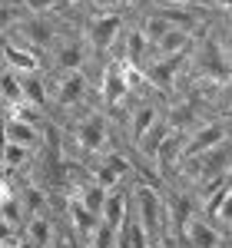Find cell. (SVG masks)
<instances>
[{
    "mask_svg": "<svg viewBox=\"0 0 232 248\" xmlns=\"http://www.w3.org/2000/svg\"><path fill=\"white\" fill-rule=\"evenodd\" d=\"M133 218L139 222V229L146 235L149 248L159 245V238L166 235V205L156 186H136L133 189Z\"/></svg>",
    "mask_w": 232,
    "mask_h": 248,
    "instance_id": "6da1fadb",
    "label": "cell"
},
{
    "mask_svg": "<svg viewBox=\"0 0 232 248\" xmlns=\"http://www.w3.org/2000/svg\"><path fill=\"white\" fill-rule=\"evenodd\" d=\"M222 142H229V123H226V119H209V123H206V126H199L196 133H186V142H182L179 162H186V159H193V155L209 153V149L222 146Z\"/></svg>",
    "mask_w": 232,
    "mask_h": 248,
    "instance_id": "7a4b0ae2",
    "label": "cell"
},
{
    "mask_svg": "<svg viewBox=\"0 0 232 248\" xmlns=\"http://www.w3.org/2000/svg\"><path fill=\"white\" fill-rule=\"evenodd\" d=\"M73 142H77L83 153H103V146L110 142V126H106V116L93 109L90 116H80L73 123Z\"/></svg>",
    "mask_w": 232,
    "mask_h": 248,
    "instance_id": "3957f363",
    "label": "cell"
},
{
    "mask_svg": "<svg viewBox=\"0 0 232 248\" xmlns=\"http://www.w3.org/2000/svg\"><path fill=\"white\" fill-rule=\"evenodd\" d=\"M186 166V175L196 179V182H206V179H215V175H226L229 169V142H222V146H215L209 153L202 155H193V159H186V162H179V169Z\"/></svg>",
    "mask_w": 232,
    "mask_h": 248,
    "instance_id": "277c9868",
    "label": "cell"
},
{
    "mask_svg": "<svg viewBox=\"0 0 232 248\" xmlns=\"http://www.w3.org/2000/svg\"><path fill=\"white\" fill-rule=\"evenodd\" d=\"M119 30H123V17L119 14H106V17H90L86 20V27H83V43H86V50H110L113 46V40L119 37Z\"/></svg>",
    "mask_w": 232,
    "mask_h": 248,
    "instance_id": "5b68a950",
    "label": "cell"
},
{
    "mask_svg": "<svg viewBox=\"0 0 232 248\" xmlns=\"http://www.w3.org/2000/svg\"><path fill=\"white\" fill-rule=\"evenodd\" d=\"M130 169H133V166H130V159H126L123 153H106L97 162V169L90 172V182L99 186L103 192H113V189H119V186L126 182Z\"/></svg>",
    "mask_w": 232,
    "mask_h": 248,
    "instance_id": "8992f818",
    "label": "cell"
},
{
    "mask_svg": "<svg viewBox=\"0 0 232 248\" xmlns=\"http://www.w3.org/2000/svg\"><path fill=\"white\" fill-rule=\"evenodd\" d=\"M86 90H90V79L83 70H73V73H60L57 86H53V103L60 109H77L80 103L86 99Z\"/></svg>",
    "mask_w": 232,
    "mask_h": 248,
    "instance_id": "52a82bcc",
    "label": "cell"
},
{
    "mask_svg": "<svg viewBox=\"0 0 232 248\" xmlns=\"http://www.w3.org/2000/svg\"><path fill=\"white\" fill-rule=\"evenodd\" d=\"M10 33H20L17 43H23V46L33 50V53H40V50H47V46L53 43V23L47 17H30V20H20Z\"/></svg>",
    "mask_w": 232,
    "mask_h": 248,
    "instance_id": "ba28073f",
    "label": "cell"
},
{
    "mask_svg": "<svg viewBox=\"0 0 232 248\" xmlns=\"http://www.w3.org/2000/svg\"><path fill=\"white\" fill-rule=\"evenodd\" d=\"M0 53H3V63L7 70H14L17 77H30V73H40V53L27 50L23 43H17L14 37H7L0 43Z\"/></svg>",
    "mask_w": 232,
    "mask_h": 248,
    "instance_id": "9c48e42d",
    "label": "cell"
},
{
    "mask_svg": "<svg viewBox=\"0 0 232 248\" xmlns=\"http://www.w3.org/2000/svg\"><path fill=\"white\" fill-rule=\"evenodd\" d=\"M126 96H130V90L123 79V60H106V66H103V106H106V113L113 106H119Z\"/></svg>",
    "mask_w": 232,
    "mask_h": 248,
    "instance_id": "30bf717a",
    "label": "cell"
},
{
    "mask_svg": "<svg viewBox=\"0 0 232 248\" xmlns=\"http://www.w3.org/2000/svg\"><path fill=\"white\" fill-rule=\"evenodd\" d=\"M182 142H186V129H179V126H169V133L163 136V142L156 146L153 162H156V166H159L163 172L179 169V153H182Z\"/></svg>",
    "mask_w": 232,
    "mask_h": 248,
    "instance_id": "8fae6325",
    "label": "cell"
},
{
    "mask_svg": "<svg viewBox=\"0 0 232 248\" xmlns=\"http://www.w3.org/2000/svg\"><path fill=\"white\" fill-rule=\"evenodd\" d=\"M86 53H90V50H86L83 37H66V40L57 46V57H53V63H57L60 73H73V70H83Z\"/></svg>",
    "mask_w": 232,
    "mask_h": 248,
    "instance_id": "7c38bea8",
    "label": "cell"
},
{
    "mask_svg": "<svg viewBox=\"0 0 232 248\" xmlns=\"http://www.w3.org/2000/svg\"><path fill=\"white\" fill-rule=\"evenodd\" d=\"M182 238H186V248H219L226 242V235L215 229L209 218H193Z\"/></svg>",
    "mask_w": 232,
    "mask_h": 248,
    "instance_id": "4fadbf2b",
    "label": "cell"
},
{
    "mask_svg": "<svg viewBox=\"0 0 232 248\" xmlns=\"http://www.w3.org/2000/svg\"><path fill=\"white\" fill-rule=\"evenodd\" d=\"M53 235H57V225H53L50 212H47V215H33V218H27V232H23V238H27V245H30V248H50Z\"/></svg>",
    "mask_w": 232,
    "mask_h": 248,
    "instance_id": "5bb4252c",
    "label": "cell"
},
{
    "mask_svg": "<svg viewBox=\"0 0 232 248\" xmlns=\"http://www.w3.org/2000/svg\"><path fill=\"white\" fill-rule=\"evenodd\" d=\"M159 116H163V109L156 106L153 99H146V103L133 106V109H130V139H133V142H139V139H143V133L153 126Z\"/></svg>",
    "mask_w": 232,
    "mask_h": 248,
    "instance_id": "9a60e30c",
    "label": "cell"
},
{
    "mask_svg": "<svg viewBox=\"0 0 232 248\" xmlns=\"http://www.w3.org/2000/svg\"><path fill=\"white\" fill-rule=\"evenodd\" d=\"M146 57H149V40L143 37V30L133 27L126 40H123V63H130V66H146Z\"/></svg>",
    "mask_w": 232,
    "mask_h": 248,
    "instance_id": "2e32d148",
    "label": "cell"
},
{
    "mask_svg": "<svg viewBox=\"0 0 232 248\" xmlns=\"http://www.w3.org/2000/svg\"><path fill=\"white\" fill-rule=\"evenodd\" d=\"M17 205H20V212H23L27 218L47 215V212H50V195L40 189V186H27V189L17 195Z\"/></svg>",
    "mask_w": 232,
    "mask_h": 248,
    "instance_id": "e0dca14e",
    "label": "cell"
},
{
    "mask_svg": "<svg viewBox=\"0 0 232 248\" xmlns=\"http://www.w3.org/2000/svg\"><path fill=\"white\" fill-rule=\"evenodd\" d=\"M3 129H7V142H17L27 153L40 146V126H30V123H14V119H3Z\"/></svg>",
    "mask_w": 232,
    "mask_h": 248,
    "instance_id": "ac0fdd59",
    "label": "cell"
},
{
    "mask_svg": "<svg viewBox=\"0 0 232 248\" xmlns=\"http://www.w3.org/2000/svg\"><path fill=\"white\" fill-rule=\"evenodd\" d=\"M20 90H23V99L30 103V106H37L43 109L47 103H50V93H47V83L40 73H30V77H20Z\"/></svg>",
    "mask_w": 232,
    "mask_h": 248,
    "instance_id": "d6986e66",
    "label": "cell"
},
{
    "mask_svg": "<svg viewBox=\"0 0 232 248\" xmlns=\"http://www.w3.org/2000/svg\"><path fill=\"white\" fill-rule=\"evenodd\" d=\"M169 126H173V119H163V116H159V119H156L153 126H149V129L143 133V139L136 142V149H139V153L146 155L149 162H153V153H156V146L163 142V136L169 133Z\"/></svg>",
    "mask_w": 232,
    "mask_h": 248,
    "instance_id": "ffe728a7",
    "label": "cell"
},
{
    "mask_svg": "<svg viewBox=\"0 0 232 248\" xmlns=\"http://www.w3.org/2000/svg\"><path fill=\"white\" fill-rule=\"evenodd\" d=\"M73 199H77L80 205L86 212H93V215H99V209H103V202H106V192L99 189V186H93V182H83V186H77V192H73Z\"/></svg>",
    "mask_w": 232,
    "mask_h": 248,
    "instance_id": "44dd1931",
    "label": "cell"
},
{
    "mask_svg": "<svg viewBox=\"0 0 232 248\" xmlns=\"http://www.w3.org/2000/svg\"><path fill=\"white\" fill-rule=\"evenodd\" d=\"M40 113H43V109L30 106L27 99H17V103H10V106H7L3 119H14V123H30V126H40Z\"/></svg>",
    "mask_w": 232,
    "mask_h": 248,
    "instance_id": "7402d4cb",
    "label": "cell"
},
{
    "mask_svg": "<svg viewBox=\"0 0 232 248\" xmlns=\"http://www.w3.org/2000/svg\"><path fill=\"white\" fill-rule=\"evenodd\" d=\"M23 162H27V149H23V146H17V142H7V146L0 149V169L17 172V169H23Z\"/></svg>",
    "mask_w": 232,
    "mask_h": 248,
    "instance_id": "603a6c76",
    "label": "cell"
},
{
    "mask_svg": "<svg viewBox=\"0 0 232 248\" xmlns=\"http://www.w3.org/2000/svg\"><path fill=\"white\" fill-rule=\"evenodd\" d=\"M0 99L10 106V103H17V99H23V90H20V77L14 73V70H3L0 73Z\"/></svg>",
    "mask_w": 232,
    "mask_h": 248,
    "instance_id": "cb8c5ba5",
    "label": "cell"
},
{
    "mask_svg": "<svg viewBox=\"0 0 232 248\" xmlns=\"http://www.w3.org/2000/svg\"><path fill=\"white\" fill-rule=\"evenodd\" d=\"M20 20H23V7H20V0L0 3V33H10Z\"/></svg>",
    "mask_w": 232,
    "mask_h": 248,
    "instance_id": "d4e9b609",
    "label": "cell"
},
{
    "mask_svg": "<svg viewBox=\"0 0 232 248\" xmlns=\"http://www.w3.org/2000/svg\"><path fill=\"white\" fill-rule=\"evenodd\" d=\"M123 0H90V10L93 17H106V14H119Z\"/></svg>",
    "mask_w": 232,
    "mask_h": 248,
    "instance_id": "484cf974",
    "label": "cell"
},
{
    "mask_svg": "<svg viewBox=\"0 0 232 248\" xmlns=\"http://www.w3.org/2000/svg\"><path fill=\"white\" fill-rule=\"evenodd\" d=\"M20 7H27L33 17H47V14L57 7V0H20Z\"/></svg>",
    "mask_w": 232,
    "mask_h": 248,
    "instance_id": "4316f807",
    "label": "cell"
},
{
    "mask_svg": "<svg viewBox=\"0 0 232 248\" xmlns=\"http://www.w3.org/2000/svg\"><path fill=\"white\" fill-rule=\"evenodd\" d=\"M50 248H83L73 238V232H60V235H53V242H50Z\"/></svg>",
    "mask_w": 232,
    "mask_h": 248,
    "instance_id": "83f0119b",
    "label": "cell"
},
{
    "mask_svg": "<svg viewBox=\"0 0 232 248\" xmlns=\"http://www.w3.org/2000/svg\"><path fill=\"white\" fill-rule=\"evenodd\" d=\"M10 199H17V195H14V189H10V182L0 175V205H7Z\"/></svg>",
    "mask_w": 232,
    "mask_h": 248,
    "instance_id": "f1b7e54d",
    "label": "cell"
},
{
    "mask_svg": "<svg viewBox=\"0 0 232 248\" xmlns=\"http://www.w3.org/2000/svg\"><path fill=\"white\" fill-rule=\"evenodd\" d=\"M193 3H206V0H159V7H193Z\"/></svg>",
    "mask_w": 232,
    "mask_h": 248,
    "instance_id": "f546056e",
    "label": "cell"
},
{
    "mask_svg": "<svg viewBox=\"0 0 232 248\" xmlns=\"http://www.w3.org/2000/svg\"><path fill=\"white\" fill-rule=\"evenodd\" d=\"M215 7H219V10L226 14V10H229V0H215Z\"/></svg>",
    "mask_w": 232,
    "mask_h": 248,
    "instance_id": "4dcf8cb0",
    "label": "cell"
},
{
    "mask_svg": "<svg viewBox=\"0 0 232 248\" xmlns=\"http://www.w3.org/2000/svg\"><path fill=\"white\" fill-rule=\"evenodd\" d=\"M57 3H77V0H57Z\"/></svg>",
    "mask_w": 232,
    "mask_h": 248,
    "instance_id": "1f68e13d",
    "label": "cell"
},
{
    "mask_svg": "<svg viewBox=\"0 0 232 248\" xmlns=\"http://www.w3.org/2000/svg\"><path fill=\"white\" fill-rule=\"evenodd\" d=\"M219 248H229V245H226V242H222V245H219Z\"/></svg>",
    "mask_w": 232,
    "mask_h": 248,
    "instance_id": "d6a6232c",
    "label": "cell"
},
{
    "mask_svg": "<svg viewBox=\"0 0 232 248\" xmlns=\"http://www.w3.org/2000/svg\"><path fill=\"white\" fill-rule=\"evenodd\" d=\"M123 3H130V0H123Z\"/></svg>",
    "mask_w": 232,
    "mask_h": 248,
    "instance_id": "836d02e7",
    "label": "cell"
},
{
    "mask_svg": "<svg viewBox=\"0 0 232 248\" xmlns=\"http://www.w3.org/2000/svg\"><path fill=\"white\" fill-rule=\"evenodd\" d=\"M27 248H30V245H27Z\"/></svg>",
    "mask_w": 232,
    "mask_h": 248,
    "instance_id": "e575fe53",
    "label": "cell"
}]
</instances>
